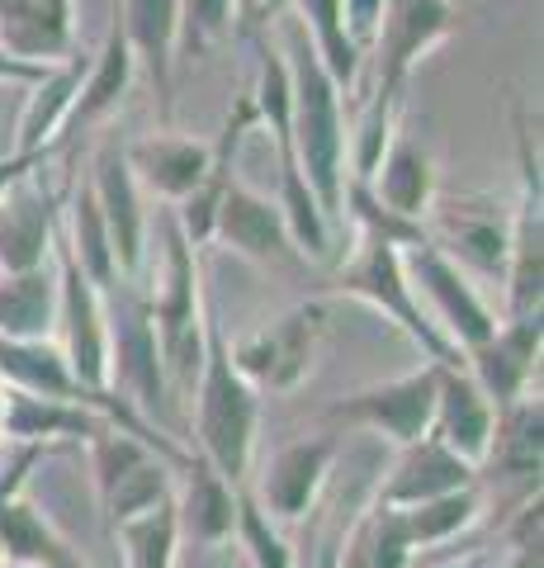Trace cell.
<instances>
[{
    "label": "cell",
    "mask_w": 544,
    "mask_h": 568,
    "mask_svg": "<svg viewBox=\"0 0 544 568\" xmlns=\"http://www.w3.org/2000/svg\"><path fill=\"white\" fill-rule=\"evenodd\" d=\"M285 67H289V152L318 200L331 233L346 227V95L322 71L304 24L285 14Z\"/></svg>",
    "instance_id": "obj_1"
},
{
    "label": "cell",
    "mask_w": 544,
    "mask_h": 568,
    "mask_svg": "<svg viewBox=\"0 0 544 568\" xmlns=\"http://www.w3.org/2000/svg\"><path fill=\"white\" fill-rule=\"evenodd\" d=\"M147 290V313L156 332V351H162L166 388L175 407L181 398L195 394L199 365H204V342H208V298H204V271L199 252L185 242L175 219H162V261H156V280L143 284Z\"/></svg>",
    "instance_id": "obj_2"
},
{
    "label": "cell",
    "mask_w": 544,
    "mask_h": 568,
    "mask_svg": "<svg viewBox=\"0 0 544 568\" xmlns=\"http://www.w3.org/2000/svg\"><path fill=\"white\" fill-rule=\"evenodd\" d=\"M195 436L199 455L214 465L227 484H247L256 436H260V394L237 375L233 355H227V332L218 313H208V342H204V365L195 379Z\"/></svg>",
    "instance_id": "obj_3"
},
{
    "label": "cell",
    "mask_w": 544,
    "mask_h": 568,
    "mask_svg": "<svg viewBox=\"0 0 544 568\" xmlns=\"http://www.w3.org/2000/svg\"><path fill=\"white\" fill-rule=\"evenodd\" d=\"M402 246L408 242H398L389 233H356L350 256H341L337 275H331V294L360 298L365 308H374L383 323H393L431 365H464V355L435 332L427 308L417 304L412 280L402 271Z\"/></svg>",
    "instance_id": "obj_4"
},
{
    "label": "cell",
    "mask_w": 544,
    "mask_h": 568,
    "mask_svg": "<svg viewBox=\"0 0 544 568\" xmlns=\"http://www.w3.org/2000/svg\"><path fill=\"white\" fill-rule=\"evenodd\" d=\"M0 384L20 388V394H39V398H58V403H76L91 407L104 422H114L119 432H129L137 440H147L156 455H166L175 469L189 459V450L181 440H171L162 426H152L124 394H100V388H85L72 369H66L62 351L52 342H14V336H0Z\"/></svg>",
    "instance_id": "obj_5"
},
{
    "label": "cell",
    "mask_w": 544,
    "mask_h": 568,
    "mask_svg": "<svg viewBox=\"0 0 544 568\" xmlns=\"http://www.w3.org/2000/svg\"><path fill=\"white\" fill-rule=\"evenodd\" d=\"M322 342H327V304L322 298H304V304L275 313L270 323L242 332L237 342H227V355H233L237 375L256 394H294L318 369Z\"/></svg>",
    "instance_id": "obj_6"
},
{
    "label": "cell",
    "mask_w": 544,
    "mask_h": 568,
    "mask_svg": "<svg viewBox=\"0 0 544 568\" xmlns=\"http://www.w3.org/2000/svg\"><path fill=\"white\" fill-rule=\"evenodd\" d=\"M104 323H110V388L124 394L152 426L156 417L175 413V398L166 388L162 351H156L152 313L143 280H119L104 294Z\"/></svg>",
    "instance_id": "obj_7"
},
{
    "label": "cell",
    "mask_w": 544,
    "mask_h": 568,
    "mask_svg": "<svg viewBox=\"0 0 544 568\" xmlns=\"http://www.w3.org/2000/svg\"><path fill=\"white\" fill-rule=\"evenodd\" d=\"M85 455H91L95 497H100V511H104V526L110 530L171 503L175 465L166 455H156L147 440H137L104 422L100 432L85 440Z\"/></svg>",
    "instance_id": "obj_8"
},
{
    "label": "cell",
    "mask_w": 544,
    "mask_h": 568,
    "mask_svg": "<svg viewBox=\"0 0 544 568\" xmlns=\"http://www.w3.org/2000/svg\"><path fill=\"white\" fill-rule=\"evenodd\" d=\"M516 162H521V185L512 204L502 298H506V317H540L544 313V175H540V148L525 110H516Z\"/></svg>",
    "instance_id": "obj_9"
},
{
    "label": "cell",
    "mask_w": 544,
    "mask_h": 568,
    "mask_svg": "<svg viewBox=\"0 0 544 568\" xmlns=\"http://www.w3.org/2000/svg\"><path fill=\"white\" fill-rule=\"evenodd\" d=\"M402 271H408L417 304L427 308L435 332H441L460 355H469L473 346H483L487 336L497 332L493 304H487L479 284H473L460 265L441 252V246H431L427 237L402 246Z\"/></svg>",
    "instance_id": "obj_10"
},
{
    "label": "cell",
    "mask_w": 544,
    "mask_h": 568,
    "mask_svg": "<svg viewBox=\"0 0 544 568\" xmlns=\"http://www.w3.org/2000/svg\"><path fill=\"white\" fill-rule=\"evenodd\" d=\"M52 271H58V327H52V346L62 351L66 369L100 394L110 388V323H104V294L95 290L76 256L66 252L62 233L52 237Z\"/></svg>",
    "instance_id": "obj_11"
},
{
    "label": "cell",
    "mask_w": 544,
    "mask_h": 568,
    "mask_svg": "<svg viewBox=\"0 0 544 568\" xmlns=\"http://www.w3.org/2000/svg\"><path fill=\"white\" fill-rule=\"evenodd\" d=\"M435 384H441V365L421 361L417 369L398 379H383L370 388H356L337 403H327V426H346V432H370L389 446H412L431 432L435 413Z\"/></svg>",
    "instance_id": "obj_12"
},
{
    "label": "cell",
    "mask_w": 544,
    "mask_h": 568,
    "mask_svg": "<svg viewBox=\"0 0 544 568\" xmlns=\"http://www.w3.org/2000/svg\"><path fill=\"white\" fill-rule=\"evenodd\" d=\"M427 242L479 280L506 275V242H512V213H502L497 194H435L427 213Z\"/></svg>",
    "instance_id": "obj_13"
},
{
    "label": "cell",
    "mask_w": 544,
    "mask_h": 568,
    "mask_svg": "<svg viewBox=\"0 0 544 568\" xmlns=\"http://www.w3.org/2000/svg\"><path fill=\"white\" fill-rule=\"evenodd\" d=\"M85 185H91L95 209L104 219V233H110L119 275H124V280H143L152 219H147V194H143V185L133 181L129 152H124V142H119V138H104L95 148Z\"/></svg>",
    "instance_id": "obj_14"
},
{
    "label": "cell",
    "mask_w": 544,
    "mask_h": 568,
    "mask_svg": "<svg viewBox=\"0 0 544 568\" xmlns=\"http://www.w3.org/2000/svg\"><path fill=\"white\" fill-rule=\"evenodd\" d=\"M454 24H460V6L454 0H389L374 33V91L408 95L412 71L441 48Z\"/></svg>",
    "instance_id": "obj_15"
},
{
    "label": "cell",
    "mask_w": 544,
    "mask_h": 568,
    "mask_svg": "<svg viewBox=\"0 0 544 568\" xmlns=\"http://www.w3.org/2000/svg\"><path fill=\"white\" fill-rule=\"evenodd\" d=\"M341 440L331 432H312V436H294L289 446H279L266 469H260L252 497L260 503L270 521H304L318 497L327 488L331 469H337Z\"/></svg>",
    "instance_id": "obj_16"
},
{
    "label": "cell",
    "mask_w": 544,
    "mask_h": 568,
    "mask_svg": "<svg viewBox=\"0 0 544 568\" xmlns=\"http://www.w3.org/2000/svg\"><path fill=\"white\" fill-rule=\"evenodd\" d=\"M540 346H544V313L540 317H502L497 332L464 355V369H469V379L483 388V398L502 413V407L535 394Z\"/></svg>",
    "instance_id": "obj_17"
},
{
    "label": "cell",
    "mask_w": 544,
    "mask_h": 568,
    "mask_svg": "<svg viewBox=\"0 0 544 568\" xmlns=\"http://www.w3.org/2000/svg\"><path fill=\"white\" fill-rule=\"evenodd\" d=\"M58 219H62V194L48 185L43 166L0 194V275H24L48 265Z\"/></svg>",
    "instance_id": "obj_18"
},
{
    "label": "cell",
    "mask_w": 544,
    "mask_h": 568,
    "mask_svg": "<svg viewBox=\"0 0 544 568\" xmlns=\"http://www.w3.org/2000/svg\"><path fill=\"white\" fill-rule=\"evenodd\" d=\"M214 242H223L227 252L247 256L256 265H298L294 252V237L285 227V213L270 194L252 190L247 181H233L218 204V219H214Z\"/></svg>",
    "instance_id": "obj_19"
},
{
    "label": "cell",
    "mask_w": 544,
    "mask_h": 568,
    "mask_svg": "<svg viewBox=\"0 0 544 568\" xmlns=\"http://www.w3.org/2000/svg\"><path fill=\"white\" fill-rule=\"evenodd\" d=\"M242 488V484H237ZM237 488L208 465L199 450H189V459L175 469V493H171V511H175V530L181 545H227L237 526Z\"/></svg>",
    "instance_id": "obj_20"
},
{
    "label": "cell",
    "mask_w": 544,
    "mask_h": 568,
    "mask_svg": "<svg viewBox=\"0 0 544 568\" xmlns=\"http://www.w3.org/2000/svg\"><path fill=\"white\" fill-rule=\"evenodd\" d=\"M497 407L483 398V388L469 379L464 365H441V384H435V413H431V440H441L450 455L464 465L483 469L487 446H493Z\"/></svg>",
    "instance_id": "obj_21"
},
{
    "label": "cell",
    "mask_w": 544,
    "mask_h": 568,
    "mask_svg": "<svg viewBox=\"0 0 544 568\" xmlns=\"http://www.w3.org/2000/svg\"><path fill=\"white\" fill-rule=\"evenodd\" d=\"M464 488H479V469L464 465L460 455H450L441 440L421 436L412 446H402L393 469L383 474L379 484V503L374 507H421V503H435V497H450V493H464Z\"/></svg>",
    "instance_id": "obj_22"
},
{
    "label": "cell",
    "mask_w": 544,
    "mask_h": 568,
    "mask_svg": "<svg viewBox=\"0 0 544 568\" xmlns=\"http://www.w3.org/2000/svg\"><path fill=\"white\" fill-rule=\"evenodd\" d=\"M119 29H124V43L133 52V62L147 71L156 104H162V129H171L175 119V39H181V14H175V0H124L119 6Z\"/></svg>",
    "instance_id": "obj_23"
},
{
    "label": "cell",
    "mask_w": 544,
    "mask_h": 568,
    "mask_svg": "<svg viewBox=\"0 0 544 568\" xmlns=\"http://www.w3.org/2000/svg\"><path fill=\"white\" fill-rule=\"evenodd\" d=\"M124 152H129V171H133V181L143 185V194L166 200L171 209L185 204L189 194H195V185L204 181V171H208V142L185 138L175 129L124 142Z\"/></svg>",
    "instance_id": "obj_24"
},
{
    "label": "cell",
    "mask_w": 544,
    "mask_h": 568,
    "mask_svg": "<svg viewBox=\"0 0 544 568\" xmlns=\"http://www.w3.org/2000/svg\"><path fill=\"white\" fill-rule=\"evenodd\" d=\"M0 48L58 67L76 52V0H0Z\"/></svg>",
    "instance_id": "obj_25"
},
{
    "label": "cell",
    "mask_w": 544,
    "mask_h": 568,
    "mask_svg": "<svg viewBox=\"0 0 544 568\" xmlns=\"http://www.w3.org/2000/svg\"><path fill=\"white\" fill-rule=\"evenodd\" d=\"M370 194L393 213V219L427 227V213L435 204V194H441L435 156H431L427 142H421L417 133H408V129H398L389 152H383L379 171H374V181H370Z\"/></svg>",
    "instance_id": "obj_26"
},
{
    "label": "cell",
    "mask_w": 544,
    "mask_h": 568,
    "mask_svg": "<svg viewBox=\"0 0 544 568\" xmlns=\"http://www.w3.org/2000/svg\"><path fill=\"white\" fill-rule=\"evenodd\" d=\"M85 67H91V58H85V52H72V58L52 67L39 85H29L20 129H14V142H10L14 156H52V148L62 142L66 119H72Z\"/></svg>",
    "instance_id": "obj_27"
},
{
    "label": "cell",
    "mask_w": 544,
    "mask_h": 568,
    "mask_svg": "<svg viewBox=\"0 0 544 568\" xmlns=\"http://www.w3.org/2000/svg\"><path fill=\"white\" fill-rule=\"evenodd\" d=\"M100 426H104V417L91 413V407H76V403L20 394V388H6V398H0V436L6 440L62 446V440H91Z\"/></svg>",
    "instance_id": "obj_28"
},
{
    "label": "cell",
    "mask_w": 544,
    "mask_h": 568,
    "mask_svg": "<svg viewBox=\"0 0 544 568\" xmlns=\"http://www.w3.org/2000/svg\"><path fill=\"white\" fill-rule=\"evenodd\" d=\"M133 71H137V62H133V52L124 43V29H119V20H114L110 33H104L100 52L91 58V67H85V77H81V91H76V104H72V119H66V129H62V142L91 133L95 123L110 119L129 95Z\"/></svg>",
    "instance_id": "obj_29"
},
{
    "label": "cell",
    "mask_w": 544,
    "mask_h": 568,
    "mask_svg": "<svg viewBox=\"0 0 544 568\" xmlns=\"http://www.w3.org/2000/svg\"><path fill=\"white\" fill-rule=\"evenodd\" d=\"M0 559L6 568H85V559L52 526V517L29 497H14L0 507Z\"/></svg>",
    "instance_id": "obj_30"
},
{
    "label": "cell",
    "mask_w": 544,
    "mask_h": 568,
    "mask_svg": "<svg viewBox=\"0 0 544 568\" xmlns=\"http://www.w3.org/2000/svg\"><path fill=\"white\" fill-rule=\"evenodd\" d=\"M58 327V271L52 261L24 275H0V336L52 342Z\"/></svg>",
    "instance_id": "obj_31"
},
{
    "label": "cell",
    "mask_w": 544,
    "mask_h": 568,
    "mask_svg": "<svg viewBox=\"0 0 544 568\" xmlns=\"http://www.w3.org/2000/svg\"><path fill=\"white\" fill-rule=\"evenodd\" d=\"M540 394L521 398L512 407L497 413V426H493V446H487V459L502 478H516L525 493H540Z\"/></svg>",
    "instance_id": "obj_32"
},
{
    "label": "cell",
    "mask_w": 544,
    "mask_h": 568,
    "mask_svg": "<svg viewBox=\"0 0 544 568\" xmlns=\"http://www.w3.org/2000/svg\"><path fill=\"white\" fill-rule=\"evenodd\" d=\"M289 14L304 24L322 71L337 81V91L350 100V91H356V81H360V67H365V52L350 43L346 20H341V0H289Z\"/></svg>",
    "instance_id": "obj_33"
},
{
    "label": "cell",
    "mask_w": 544,
    "mask_h": 568,
    "mask_svg": "<svg viewBox=\"0 0 544 568\" xmlns=\"http://www.w3.org/2000/svg\"><path fill=\"white\" fill-rule=\"evenodd\" d=\"M383 511H389V507H383ZM479 511H483L479 488H464V493L435 497V503L393 511V526H398L402 545L417 555V549H435V545H450L454 536H464V530L479 521Z\"/></svg>",
    "instance_id": "obj_34"
},
{
    "label": "cell",
    "mask_w": 544,
    "mask_h": 568,
    "mask_svg": "<svg viewBox=\"0 0 544 568\" xmlns=\"http://www.w3.org/2000/svg\"><path fill=\"white\" fill-rule=\"evenodd\" d=\"M110 536L124 549V568H175V555H181V530H175L171 503L124 521Z\"/></svg>",
    "instance_id": "obj_35"
},
{
    "label": "cell",
    "mask_w": 544,
    "mask_h": 568,
    "mask_svg": "<svg viewBox=\"0 0 544 568\" xmlns=\"http://www.w3.org/2000/svg\"><path fill=\"white\" fill-rule=\"evenodd\" d=\"M233 536L242 545V568H298L285 530H279V521H270L266 511H260V503L252 497L247 484L237 488V526H233Z\"/></svg>",
    "instance_id": "obj_36"
},
{
    "label": "cell",
    "mask_w": 544,
    "mask_h": 568,
    "mask_svg": "<svg viewBox=\"0 0 544 568\" xmlns=\"http://www.w3.org/2000/svg\"><path fill=\"white\" fill-rule=\"evenodd\" d=\"M175 14H181L175 52H189V58H204V52L214 43H223L237 24L233 0H175Z\"/></svg>",
    "instance_id": "obj_37"
},
{
    "label": "cell",
    "mask_w": 544,
    "mask_h": 568,
    "mask_svg": "<svg viewBox=\"0 0 544 568\" xmlns=\"http://www.w3.org/2000/svg\"><path fill=\"white\" fill-rule=\"evenodd\" d=\"M383 6L389 0H341V20H346V33L350 43L360 52L374 48V33H379V20H383Z\"/></svg>",
    "instance_id": "obj_38"
},
{
    "label": "cell",
    "mask_w": 544,
    "mask_h": 568,
    "mask_svg": "<svg viewBox=\"0 0 544 568\" xmlns=\"http://www.w3.org/2000/svg\"><path fill=\"white\" fill-rule=\"evenodd\" d=\"M233 10H237V24L252 39H266V29L289 14V0H233Z\"/></svg>",
    "instance_id": "obj_39"
},
{
    "label": "cell",
    "mask_w": 544,
    "mask_h": 568,
    "mask_svg": "<svg viewBox=\"0 0 544 568\" xmlns=\"http://www.w3.org/2000/svg\"><path fill=\"white\" fill-rule=\"evenodd\" d=\"M52 67H39V62H24L14 52L0 48V85H39Z\"/></svg>",
    "instance_id": "obj_40"
},
{
    "label": "cell",
    "mask_w": 544,
    "mask_h": 568,
    "mask_svg": "<svg viewBox=\"0 0 544 568\" xmlns=\"http://www.w3.org/2000/svg\"><path fill=\"white\" fill-rule=\"evenodd\" d=\"M39 166H48V156H14V152H6L0 156V194H6L10 185H20L29 171H39Z\"/></svg>",
    "instance_id": "obj_41"
},
{
    "label": "cell",
    "mask_w": 544,
    "mask_h": 568,
    "mask_svg": "<svg viewBox=\"0 0 544 568\" xmlns=\"http://www.w3.org/2000/svg\"><path fill=\"white\" fill-rule=\"evenodd\" d=\"M0 398H6V384H0ZM0 440H6V436H0Z\"/></svg>",
    "instance_id": "obj_42"
},
{
    "label": "cell",
    "mask_w": 544,
    "mask_h": 568,
    "mask_svg": "<svg viewBox=\"0 0 544 568\" xmlns=\"http://www.w3.org/2000/svg\"><path fill=\"white\" fill-rule=\"evenodd\" d=\"M0 568H6V559H0Z\"/></svg>",
    "instance_id": "obj_43"
},
{
    "label": "cell",
    "mask_w": 544,
    "mask_h": 568,
    "mask_svg": "<svg viewBox=\"0 0 544 568\" xmlns=\"http://www.w3.org/2000/svg\"><path fill=\"white\" fill-rule=\"evenodd\" d=\"M454 6H460V0H454Z\"/></svg>",
    "instance_id": "obj_44"
}]
</instances>
